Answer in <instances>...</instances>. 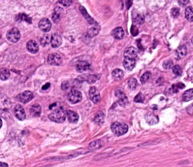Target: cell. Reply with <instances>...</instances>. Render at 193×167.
<instances>
[{"instance_id":"obj_46","label":"cell","mask_w":193,"mask_h":167,"mask_svg":"<svg viewBox=\"0 0 193 167\" xmlns=\"http://www.w3.org/2000/svg\"><path fill=\"white\" fill-rule=\"evenodd\" d=\"M50 84L49 83H48V84H44V85L42 87V89H43V90L47 89L50 87Z\"/></svg>"},{"instance_id":"obj_42","label":"cell","mask_w":193,"mask_h":167,"mask_svg":"<svg viewBox=\"0 0 193 167\" xmlns=\"http://www.w3.org/2000/svg\"><path fill=\"white\" fill-rule=\"evenodd\" d=\"M59 2L64 6H69L72 3V0H59Z\"/></svg>"},{"instance_id":"obj_27","label":"cell","mask_w":193,"mask_h":167,"mask_svg":"<svg viewBox=\"0 0 193 167\" xmlns=\"http://www.w3.org/2000/svg\"><path fill=\"white\" fill-rule=\"evenodd\" d=\"M193 89L191 88L189 90H187L183 95V100L185 101H189L193 99Z\"/></svg>"},{"instance_id":"obj_48","label":"cell","mask_w":193,"mask_h":167,"mask_svg":"<svg viewBox=\"0 0 193 167\" xmlns=\"http://www.w3.org/2000/svg\"><path fill=\"white\" fill-rule=\"evenodd\" d=\"M2 121L0 118V128L2 127Z\"/></svg>"},{"instance_id":"obj_16","label":"cell","mask_w":193,"mask_h":167,"mask_svg":"<svg viewBox=\"0 0 193 167\" xmlns=\"http://www.w3.org/2000/svg\"><path fill=\"white\" fill-rule=\"evenodd\" d=\"M145 120L149 125H153L159 122V117L154 113H149L145 115Z\"/></svg>"},{"instance_id":"obj_38","label":"cell","mask_w":193,"mask_h":167,"mask_svg":"<svg viewBox=\"0 0 193 167\" xmlns=\"http://www.w3.org/2000/svg\"><path fill=\"white\" fill-rule=\"evenodd\" d=\"M99 30L96 27H93L92 28H91L88 32V35L90 37L92 38L95 36H96L98 33H99Z\"/></svg>"},{"instance_id":"obj_43","label":"cell","mask_w":193,"mask_h":167,"mask_svg":"<svg viewBox=\"0 0 193 167\" xmlns=\"http://www.w3.org/2000/svg\"><path fill=\"white\" fill-rule=\"evenodd\" d=\"M69 83L68 82H64L61 85V88L63 90H67L69 88Z\"/></svg>"},{"instance_id":"obj_10","label":"cell","mask_w":193,"mask_h":167,"mask_svg":"<svg viewBox=\"0 0 193 167\" xmlns=\"http://www.w3.org/2000/svg\"><path fill=\"white\" fill-rule=\"evenodd\" d=\"M14 114L15 117L21 121H23L26 119V113L23 107L19 104H17L14 107Z\"/></svg>"},{"instance_id":"obj_30","label":"cell","mask_w":193,"mask_h":167,"mask_svg":"<svg viewBox=\"0 0 193 167\" xmlns=\"http://www.w3.org/2000/svg\"><path fill=\"white\" fill-rule=\"evenodd\" d=\"M103 144L102 143L101 141L100 140H95L92 142H91L90 144V147L91 148H94V149H97L103 146Z\"/></svg>"},{"instance_id":"obj_34","label":"cell","mask_w":193,"mask_h":167,"mask_svg":"<svg viewBox=\"0 0 193 167\" xmlns=\"http://www.w3.org/2000/svg\"><path fill=\"white\" fill-rule=\"evenodd\" d=\"M173 73L177 76H181L182 73V70L179 65H175L172 68Z\"/></svg>"},{"instance_id":"obj_26","label":"cell","mask_w":193,"mask_h":167,"mask_svg":"<svg viewBox=\"0 0 193 167\" xmlns=\"http://www.w3.org/2000/svg\"><path fill=\"white\" fill-rule=\"evenodd\" d=\"M177 55L180 58L184 57L187 53V49L185 45H182L178 48L176 50Z\"/></svg>"},{"instance_id":"obj_35","label":"cell","mask_w":193,"mask_h":167,"mask_svg":"<svg viewBox=\"0 0 193 167\" xmlns=\"http://www.w3.org/2000/svg\"><path fill=\"white\" fill-rule=\"evenodd\" d=\"M185 88V84L182 82H179L176 84H173L172 87V89L173 92H177L179 89H183Z\"/></svg>"},{"instance_id":"obj_21","label":"cell","mask_w":193,"mask_h":167,"mask_svg":"<svg viewBox=\"0 0 193 167\" xmlns=\"http://www.w3.org/2000/svg\"><path fill=\"white\" fill-rule=\"evenodd\" d=\"M41 113V108L39 104H34L30 108V114L33 117H39Z\"/></svg>"},{"instance_id":"obj_49","label":"cell","mask_w":193,"mask_h":167,"mask_svg":"<svg viewBox=\"0 0 193 167\" xmlns=\"http://www.w3.org/2000/svg\"><path fill=\"white\" fill-rule=\"evenodd\" d=\"M0 38H1V35H0Z\"/></svg>"},{"instance_id":"obj_7","label":"cell","mask_w":193,"mask_h":167,"mask_svg":"<svg viewBox=\"0 0 193 167\" xmlns=\"http://www.w3.org/2000/svg\"><path fill=\"white\" fill-rule=\"evenodd\" d=\"M34 97L33 93L29 91H26L22 93H19L17 96V100L19 102L26 104L30 101Z\"/></svg>"},{"instance_id":"obj_31","label":"cell","mask_w":193,"mask_h":167,"mask_svg":"<svg viewBox=\"0 0 193 167\" xmlns=\"http://www.w3.org/2000/svg\"><path fill=\"white\" fill-rule=\"evenodd\" d=\"M17 21H25L27 22L31 23L32 19L29 16L26 15L25 14H20L18 15V17L17 18Z\"/></svg>"},{"instance_id":"obj_9","label":"cell","mask_w":193,"mask_h":167,"mask_svg":"<svg viewBox=\"0 0 193 167\" xmlns=\"http://www.w3.org/2000/svg\"><path fill=\"white\" fill-rule=\"evenodd\" d=\"M116 96L118 98V101L122 107H125L129 103L126 95L120 89H117L115 92Z\"/></svg>"},{"instance_id":"obj_41","label":"cell","mask_w":193,"mask_h":167,"mask_svg":"<svg viewBox=\"0 0 193 167\" xmlns=\"http://www.w3.org/2000/svg\"><path fill=\"white\" fill-rule=\"evenodd\" d=\"M171 14L173 18H177L180 14V10L178 8H173L171 10Z\"/></svg>"},{"instance_id":"obj_22","label":"cell","mask_w":193,"mask_h":167,"mask_svg":"<svg viewBox=\"0 0 193 167\" xmlns=\"http://www.w3.org/2000/svg\"><path fill=\"white\" fill-rule=\"evenodd\" d=\"M104 121V114L102 111H99L94 118V122L97 125H101Z\"/></svg>"},{"instance_id":"obj_45","label":"cell","mask_w":193,"mask_h":167,"mask_svg":"<svg viewBox=\"0 0 193 167\" xmlns=\"http://www.w3.org/2000/svg\"><path fill=\"white\" fill-rule=\"evenodd\" d=\"M125 1H126V6L127 7V9H129L131 6L132 0H126Z\"/></svg>"},{"instance_id":"obj_29","label":"cell","mask_w":193,"mask_h":167,"mask_svg":"<svg viewBox=\"0 0 193 167\" xmlns=\"http://www.w3.org/2000/svg\"><path fill=\"white\" fill-rule=\"evenodd\" d=\"M61 18V10H57V9L54 10V13L52 16V20L54 23H58Z\"/></svg>"},{"instance_id":"obj_28","label":"cell","mask_w":193,"mask_h":167,"mask_svg":"<svg viewBox=\"0 0 193 167\" xmlns=\"http://www.w3.org/2000/svg\"><path fill=\"white\" fill-rule=\"evenodd\" d=\"M185 16L188 21L192 22L193 21V7L192 6H189L186 9L185 11Z\"/></svg>"},{"instance_id":"obj_36","label":"cell","mask_w":193,"mask_h":167,"mask_svg":"<svg viewBox=\"0 0 193 167\" xmlns=\"http://www.w3.org/2000/svg\"><path fill=\"white\" fill-rule=\"evenodd\" d=\"M49 42H50V39L49 35H45L40 40V43L43 46H45L46 45H47Z\"/></svg>"},{"instance_id":"obj_6","label":"cell","mask_w":193,"mask_h":167,"mask_svg":"<svg viewBox=\"0 0 193 167\" xmlns=\"http://www.w3.org/2000/svg\"><path fill=\"white\" fill-rule=\"evenodd\" d=\"M100 78V76L97 74H85L79 76L78 77V79L79 81H86L88 84H94L96 81H97Z\"/></svg>"},{"instance_id":"obj_40","label":"cell","mask_w":193,"mask_h":167,"mask_svg":"<svg viewBox=\"0 0 193 167\" xmlns=\"http://www.w3.org/2000/svg\"><path fill=\"white\" fill-rule=\"evenodd\" d=\"M173 61L171 60L165 61L163 64V67L166 69H169L173 66Z\"/></svg>"},{"instance_id":"obj_37","label":"cell","mask_w":193,"mask_h":167,"mask_svg":"<svg viewBox=\"0 0 193 167\" xmlns=\"http://www.w3.org/2000/svg\"><path fill=\"white\" fill-rule=\"evenodd\" d=\"M145 100V97L142 93H139L134 98V101L136 103H143Z\"/></svg>"},{"instance_id":"obj_39","label":"cell","mask_w":193,"mask_h":167,"mask_svg":"<svg viewBox=\"0 0 193 167\" xmlns=\"http://www.w3.org/2000/svg\"><path fill=\"white\" fill-rule=\"evenodd\" d=\"M135 23L137 25H142L145 22V18L143 15H138L135 18Z\"/></svg>"},{"instance_id":"obj_12","label":"cell","mask_w":193,"mask_h":167,"mask_svg":"<svg viewBox=\"0 0 193 167\" xmlns=\"http://www.w3.org/2000/svg\"><path fill=\"white\" fill-rule=\"evenodd\" d=\"M39 27L41 31L46 32L50 30L52 23L48 19L43 18L39 22Z\"/></svg>"},{"instance_id":"obj_17","label":"cell","mask_w":193,"mask_h":167,"mask_svg":"<svg viewBox=\"0 0 193 167\" xmlns=\"http://www.w3.org/2000/svg\"><path fill=\"white\" fill-rule=\"evenodd\" d=\"M66 116L70 123H77L79 120V116L73 111L68 110L66 111Z\"/></svg>"},{"instance_id":"obj_13","label":"cell","mask_w":193,"mask_h":167,"mask_svg":"<svg viewBox=\"0 0 193 167\" xmlns=\"http://www.w3.org/2000/svg\"><path fill=\"white\" fill-rule=\"evenodd\" d=\"M138 56V50L137 49L133 46L127 48L124 52L125 58H131L135 60Z\"/></svg>"},{"instance_id":"obj_5","label":"cell","mask_w":193,"mask_h":167,"mask_svg":"<svg viewBox=\"0 0 193 167\" xmlns=\"http://www.w3.org/2000/svg\"><path fill=\"white\" fill-rule=\"evenodd\" d=\"M6 38L10 42H17L21 38L20 32L17 28H13L7 31Z\"/></svg>"},{"instance_id":"obj_44","label":"cell","mask_w":193,"mask_h":167,"mask_svg":"<svg viewBox=\"0 0 193 167\" xmlns=\"http://www.w3.org/2000/svg\"><path fill=\"white\" fill-rule=\"evenodd\" d=\"M189 0H178V3L181 6H185L189 3Z\"/></svg>"},{"instance_id":"obj_18","label":"cell","mask_w":193,"mask_h":167,"mask_svg":"<svg viewBox=\"0 0 193 167\" xmlns=\"http://www.w3.org/2000/svg\"><path fill=\"white\" fill-rule=\"evenodd\" d=\"M124 68L128 71L132 70L135 65V60L125 58V60L123 62Z\"/></svg>"},{"instance_id":"obj_24","label":"cell","mask_w":193,"mask_h":167,"mask_svg":"<svg viewBox=\"0 0 193 167\" xmlns=\"http://www.w3.org/2000/svg\"><path fill=\"white\" fill-rule=\"evenodd\" d=\"M113 79L116 81H119L122 79L124 76L123 72L119 69H116L112 72V73Z\"/></svg>"},{"instance_id":"obj_3","label":"cell","mask_w":193,"mask_h":167,"mask_svg":"<svg viewBox=\"0 0 193 167\" xmlns=\"http://www.w3.org/2000/svg\"><path fill=\"white\" fill-rule=\"evenodd\" d=\"M111 130L112 132L117 136H121L126 134L129 129L127 125L124 123H114L111 126Z\"/></svg>"},{"instance_id":"obj_25","label":"cell","mask_w":193,"mask_h":167,"mask_svg":"<svg viewBox=\"0 0 193 167\" xmlns=\"http://www.w3.org/2000/svg\"><path fill=\"white\" fill-rule=\"evenodd\" d=\"M10 76V71L6 68L0 69V80L6 81L9 79Z\"/></svg>"},{"instance_id":"obj_23","label":"cell","mask_w":193,"mask_h":167,"mask_svg":"<svg viewBox=\"0 0 193 167\" xmlns=\"http://www.w3.org/2000/svg\"><path fill=\"white\" fill-rule=\"evenodd\" d=\"M79 10H80V11L81 12V13L82 14V15H83V17L86 19V20L88 21V22L90 24H91V25L94 24V23H95L94 19L88 14L87 11H86V9L84 7L80 6Z\"/></svg>"},{"instance_id":"obj_1","label":"cell","mask_w":193,"mask_h":167,"mask_svg":"<svg viewBox=\"0 0 193 167\" xmlns=\"http://www.w3.org/2000/svg\"><path fill=\"white\" fill-rule=\"evenodd\" d=\"M11 102L9 97L3 93H0V115L3 119L11 117Z\"/></svg>"},{"instance_id":"obj_20","label":"cell","mask_w":193,"mask_h":167,"mask_svg":"<svg viewBox=\"0 0 193 167\" xmlns=\"http://www.w3.org/2000/svg\"><path fill=\"white\" fill-rule=\"evenodd\" d=\"M112 35L114 38L118 40H121L123 38L125 32L122 27H117L112 31Z\"/></svg>"},{"instance_id":"obj_15","label":"cell","mask_w":193,"mask_h":167,"mask_svg":"<svg viewBox=\"0 0 193 167\" xmlns=\"http://www.w3.org/2000/svg\"><path fill=\"white\" fill-rule=\"evenodd\" d=\"M62 42V38L60 35L57 34H53L50 39L51 45L53 48H57L59 47L61 45Z\"/></svg>"},{"instance_id":"obj_19","label":"cell","mask_w":193,"mask_h":167,"mask_svg":"<svg viewBox=\"0 0 193 167\" xmlns=\"http://www.w3.org/2000/svg\"><path fill=\"white\" fill-rule=\"evenodd\" d=\"M27 49L30 53L35 54L38 52L39 46L38 43L35 40H30L27 44Z\"/></svg>"},{"instance_id":"obj_33","label":"cell","mask_w":193,"mask_h":167,"mask_svg":"<svg viewBox=\"0 0 193 167\" xmlns=\"http://www.w3.org/2000/svg\"><path fill=\"white\" fill-rule=\"evenodd\" d=\"M151 73L150 72H147L145 73L141 78V82L142 84L146 83L151 78Z\"/></svg>"},{"instance_id":"obj_14","label":"cell","mask_w":193,"mask_h":167,"mask_svg":"<svg viewBox=\"0 0 193 167\" xmlns=\"http://www.w3.org/2000/svg\"><path fill=\"white\" fill-rule=\"evenodd\" d=\"M91 70V65L86 61H80L77 65V70L79 73H83Z\"/></svg>"},{"instance_id":"obj_4","label":"cell","mask_w":193,"mask_h":167,"mask_svg":"<svg viewBox=\"0 0 193 167\" xmlns=\"http://www.w3.org/2000/svg\"><path fill=\"white\" fill-rule=\"evenodd\" d=\"M68 99L72 104H77L82 99V93L76 89H72L68 94Z\"/></svg>"},{"instance_id":"obj_47","label":"cell","mask_w":193,"mask_h":167,"mask_svg":"<svg viewBox=\"0 0 193 167\" xmlns=\"http://www.w3.org/2000/svg\"><path fill=\"white\" fill-rule=\"evenodd\" d=\"M0 167H7L8 165L5 163H3V162H0Z\"/></svg>"},{"instance_id":"obj_2","label":"cell","mask_w":193,"mask_h":167,"mask_svg":"<svg viewBox=\"0 0 193 167\" xmlns=\"http://www.w3.org/2000/svg\"><path fill=\"white\" fill-rule=\"evenodd\" d=\"M49 119L57 123H62L66 119V113L62 107H60L56 109L49 116Z\"/></svg>"},{"instance_id":"obj_8","label":"cell","mask_w":193,"mask_h":167,"mask_svg":"<svg viewBox=\"0 0 193 167\" xmlns=\"http://www.w3.org/2000/svg\"><path fill=\"white\" fill-rule=\"evenodd\" d=\"M48 62L52 65L60 66L62 64V59L57 53H52L48 57Z\"/></svg>"},{"instance_id":"obj_32","label":"cell","mask_w":193,"mask_h":167,"mask_svg":"<svg viewBox=\"0 0 193 167\" xmlns=\"http://www.w3.org/2000/svg\"><path fill=\"white\" fill-rule=\"evenodd\" d=\"M137 84H138V82L137 80L134 78H132L130 79L129 81H128V85L129 88L132 90H134L136 89Z\"/></svg>"},{"instance_id":"obj_11","label":"cell","mask_w":193,"mask_h":167,"mask_svg":"<svg viewBox=\"0 0 193 167\" xmlns=\"http://www.w3.org/2000/svg\"><path fill=\"white\" fill-rule=\"evenodd\" d=\"M89 95L92 101L95 103H98L100 100V93L95 87H92L89 91Z\"/></svg>"}]
</instances>
